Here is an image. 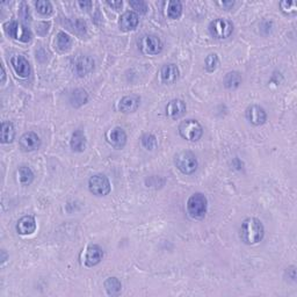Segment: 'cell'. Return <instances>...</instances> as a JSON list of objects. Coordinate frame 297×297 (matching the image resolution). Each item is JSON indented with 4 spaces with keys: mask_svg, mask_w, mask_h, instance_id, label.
I'll use <instances>...</instances> for the list:
<instances>
[{
    "mask_svg": "<svg viewBox=\"0 0 297 297\" xmlns=\"http://www.w3.org/2000/svg\"><path fill=\"white\" fill-rule=\"evenodd\" d=\"M265 236V228L261 220L256 217L244 219L240 228V238L245 244L254 245L262 240Z\"/></svg>",
    "mask_w": 297,
    "mask_h": 297,
    "instance_id": "obj_1",
    "label": "cell"
},
{
    "mask_svg": "<svg viewBox=\"0 0 297 297\" xmlns=\"http://www.w3.org/2000/svg\"><path fill=\"white\" fill-rule=\"evenodd\" d=\"M207 198L202 193H195L187 201L188 215L194 219H202L207 213Z\"/></svg>",
    "mask_w": 297,
    "mask_h": 297,
    "instance_id": "obj_2",
    "label": "cell"
},
{
    "mask_svg": "<svg viewBox=\"0 0 297 297\" xmlns=\"http://www.w3.org/2000/svg\"><path fill=\"white\" fill-rule=\"evenodd\" d=\"M174 163H176L178 170L183 174H193L198 170V166L197 157L189 151L179 152V154L176 156Z\"/></svg>",
    "mask_w": 297,
    "mask_h": 297,
    "instance_id": "obj_3",
    "label": "cell"
},
{
    "mask_svg": "<svg viewBox=\"0 0 297 297\" xmlns=\"http://www.w3.org/2000/svg\"><path fill=\"white\" fill-rule=\"evenodd\" d=\"M179 134L182 139L197 142L203 135V128L197 120H186L180 123Z\"/></svg>",
    "mask_w": 297,
    "mask_h": 297,
    "instance_id": "obj_4",
    "label": "cell"
},
{
    "mask_svg": "<svg viewBox=\"0 0 297 297\" xmlns=\"http://www.w3.org/2000/svg\"><path fill=\"white\" fill-rule=\"evenodd\" d=\"M88 188L97 197H106L110 193V182L103 174H96L88 180Z\"/></svg>",
    "mask_w": 297,
    "mask_h": 297,
    "instance_id": "obj_5",
    "label": "cell"
},
{
    "mask_svg": "<svg viewBox=\"0 0 297 297\" xmlns=\"http://www.w3.org/2000/svg\"><path fill=\"white\" fill-rule=\"evenodd\" d=\"M234 32V24L226 19H216L209 24V33L215 39H226Z\"/></svg>",
    "mask_w": 297,
    "mask_h": 297,
    "instance_id": "obj_6",
    "label": "cell"
},
{
    "mask_svg": "<svg viewBox=\"0 0 297 297\" xmlns=\"http://www.w3.org/2000/svg\"><path fill=\"white\" fill-rule=\"evenodd\" d=\"M5 32L10 38L14 40H19L21 42H28L32 39V33L26 26L21 24L18 21H11L5 23Z\"/></svg>",
    "mask_w": 297,
    "mask_h": 297,
    "instance_id": "obj_7",
    "label": "cell"
},
{
    "mask_svg": "<svg viewBox=\"0 0 297 297\" xmlns=\"http://www.w3.org/2000/svg\"><path fill=\"white\" fill-rule=\"evenodd\" d=\"M140 50L146 55H158L163 50V43L157 36L145 35L140 40Z\"/></svg>",
    "mask_w": 297,
    "mask_h": 297,
    "instance_id": "obj_8",
    "label": "cell"
},
{
    "mask_svg": "<svg viewBox=\"0 0 297 297\" xmlns=\"http://www.w3.org/2000/svg\"><path fill=\"white\" fill-rule=\"evenodd\" d=\"M245 115H246L247 121H249L251 124L256 125V127L264 124L266 120H267L266 110L258 105H252L247 107Z\"/></svg>",
    "mask_w": 297,
    "mask_h": 297,
    "instance_id": "obj_9",
    "label": "cell"
},
{
    "mask_svg": "<svg viewBox=\"0 0 297 297\" xmlns=\"http://www.w3.org/2000/svg\"><path fill=\"white\" fill-rule=\"evenodd\" d=\"M94 67V60L90 56H84V55H79L73 59V69L78 76H86L90 73Z\"/></svg>",
    "mask_w": 297,
    "mask_h": 297,
    "instance_id": "obj_10",
    "label": "cell"
},
{
    "mask_svg": "<svg viewBox=\"0 0 297 297\" xmlns=\"http://www.w3.org/2000/svg\"><path fill=\"white\" fill-rule=\"evenodd\" d=\"M19 144L20 148L22 149V151L30 152L40 148V145H41V139H40L38 134L29 131V133L23 134L22 136L20 137Z\"/></svg>",
    "mask_w": 297,
    "mask_h": 297,
    "instance_id": "obj_11",
    "label": "cell"
},
{
    "mask_svg": "<svg viewBox=\"0 0 297 297\" xmlns=\"http://www.w3.org/2000/svg\"><path fill=\"white\" fill-rule=\"evenodd\" d=\"M11 64L13 66L15 73L20 78H27L30 75V66L28 60L22 55H15L11 58Z\"/></svg>",
    "mask_w": 297,
    "mask_h": 297,
    "instance_id": "obj_12",
    "label": "cell"
},
{
    "mask_svg": "<svg viewBox=\"0 0 297 297\" xmlns=\"http://www.w3.org/2000/svg\"><path fill=\"white\" fill-rule=\"evenodd\" d=\"M186 113V103L180 99H173L167 103L166 115L171 120H178Z\"/></svg>",
    "mask_w": 297,
    "mask_h": 297,
    "instance_id": "obj_13",
    "label": "cell"
},
{
    "mask_svg": "<svg viewBox=\"0 0 297 297\" xmlns=\"http://www.w3.org/2000/svg\"><path fill=\"white\" fill-rule=\"evenodd\" d=\"M139 14L134 11H128L120 18V28L123 32H130L139 26Z\"/></svg>",
    "mask_w": 297,
    "mask_h": 297,
    "instance_id": "obj_14",
    "label": "cell"
},
{
    "mask_svg": "<svg viewBox=\"0 0 297 297\" xmlns=\"http://www.w3.org/2000/svg\"><path fill=\"white\" fill-rule=\"evenodd\" d=\"M103 257V251L99 245H90L86 251V256H85V264L88 267H93L100 264V261L102 260Z\"/></svg>",
    "mask_w": 297,
    "mask_h": 297,
    "instance_id": "obj_15",
    "label": "cell"
},
{
    "mask_svg": "<svg viewBox=\"0 0 297 297\" xmlns=\"http://www.w3.org/2000/svg\"><path fill=\"white\" fill-rule=\"evenodd\" d=\"M108 142L115 149H123L127 143V134L120 127H115L108 134Z\"/></svg>",
    "mask_w": 297,
    "mask_h": 297,
    "instance_id": "obj_16",
    "label": "cell"
},
{
    "mask_svg": "<svg viewBox=\"0 0 297 297\" xmlns=\"http://www.w3.org/2000/svg\"><path fill=\"white\" fill-rule=\"evenodd\" d=\"M36 230V222L33 216H23L18 220L17 231L20 235H32Z\"/></svg>",
    "mask_w": 297,
    "mask_h": 297,
    "instance_id": "obj_17",
    "label": "cell"
},
{
    "mask_svg": "<svg viewBox=\"0 0 297 297\" xmlns=\"http://www.w3.org/2000/svg\"><path fill=\"white\" fill-rule=\"evenodd\" d=\"M160 76L165 84H173L179 78V69L174 64H166L161 67Z\"/></svg>",
    "mask_w": 297,
    "mask_h": 297,
    "instance_id": "obj_18",
    "label": "cell"
},
{
    "mask_svg": "<svg viewBox=\"0 0 297 297\" xmlns=\"http://www.w3.org/2000/svg\"><path fill=\"white\" fill-rule=\"evenodd\" d=\"M140 99L137 96L123 97L120 101V110L122 113H133L136 112L139 107Z\"/></svg>",
    "mask_w": 297,
    "mask_h": 297,
    "instance_id": "obj_19",
    "label": "cell"
},
{
    "mask_svg": "<svg viewBox=\"0 0 297 297\" xmlns=\"http://www.w3.org/2000/svg\"><path fill=\"white\" fill-rule=\"evenodd\" d=\"M72 151L75 152H82L86 148V136H85L84 131L78 129L72 134L71 142H70Z\"/></svg>",
    "mask_w": 297,
    "mask_h": 297,
    "instance_id": "obj_20",
    "label": "cell"
},
{
    "mask_svg": "<svg viewBox=\"0 0 297 297\" xmlns=\"http://www.w3.org/2000/svg\"><path fill=\"white\" fill-rule=\"evenodd\" d=\"M87 100L88 94L86 93V91L82 90V88H77V90L73 91L71 96H70V103H71V106L75 107V108H78V107L86 103Z\"/></svg>",
    "mask_w": 297,
    "mask_h": 297,
    "instance_id": "obj_21",
    "label": "cell"
},
{
    "mask_svg": "<svg viewBox=\"0 0 297 297\" xmlns=\"http://www.w3.org/2000/svg\"><path fill=\"white\" fill-rule=\"evenodd\" d=\"M15 137L14 125L10 121H4L1 123V143L7 144L13 142Z\"/></svg>",
    "mask_w": 297,
    "mask_h": 297,
    "instance_id": "obj_22",
    "label": "cell"
},
{
    "mask_svg": "<svg viewBox=\"0 0 297 297\" xmlns=\"http://www.w3.org/2000/svg\"><path fill=\"white\" fill-rule=\"evenodd\" d=\"M223 84L226 88L229 90H235V88H238L241 84V76L239 72H228L225 75L224 80H223Z\"/></svg>",
    "mask_w": 297,
    "mask_h": 297,
    "instance_id": "obj_23",
    "label": "cell"
},
{
    "mask_svg": "<svg viewBox=\"0 0 297 297\" xmlns=\"http://www.w3.org/2000/svg\"><path fill=\"white\" fill-rule=\"evenodd\" d=\"M105 289L108 295L116 296L121 293L122 284L118 277H108L105 281Z\"/></svg>",
    "mask_w": 297,
    "mask_h": 297,
    "instance_id": "obj_24",
    "label": "cell"
},
{
    "mask_svg": "<svg viewBox=\"0 0 297 297\" xmlns=\"http://www.w3.org/2000/svg\"><path fill=\"white\" fill-rule=\"evenodd\" d=\"M18 176H19L20 183L23 186H29L34 180L33 171L27 166H21L18 171Z\"/></svg>",
    "mask_w": 297,
    "mask_h": 297,
    "instance_id": "obj_25",
    "label": "cell"
},
{
    "mask_svg": "<svg viewBox=\"0 0 297 297\" xmlns=\"http://www.w3.org/2000/svg\"><path fill=\"white\" fill-rule=\"evenodd\" d=\"M182 13V4L179 0H172L168 2L167 15L170 19H178Z\"/></svg>",
    "mask_w": 297,
    "mask_h": 297,
    "instance_id": "obj_26",
    "label": "cell"
},
{
    "mask_svg": "<svg viewBox=\"0 0 297 297\" xmlns=\"http://www.w3.org/2000/svg\"><path fill=\"white\" fill-rule=\"evenodd\" d=\"M72 44V40L67 34L64 32H59L57 34L56 38V45L60 51H66L69 50L70 47Z\"/></svg>",
    "mask_w": 297,
    "mask_h": 297,
    "instance_id": "obj_27",
    "label": "cell"
},
{
    "mask_svg": "<svg viewBox=\"0 0 297 297\" xmlns=\"http://www.w3.org/2000/svg\"><path fill=\"white\" fill-rule=\"evenodd\" d=\"M142 145L143 148H145L146 150H149V151H152V150H155L157 148L158 143H157V139H156L155 135L152 134H145L142 137Z\"/></svg>",
    "mask_w": 297,
    "mask_h": 297,
    "instance_id": "obj_28",
    "label": "cell"
},
{
    "mask_svg": "<svg viewBox=\"0 0 297 297\" xmlns=\"http://www.w3.org/2000/svg\"><path fill=\"white\" fill-rule=\"evenodd\" d=\"M35 6L38 8L39 13H41L42 15H48L53 12V5L47 0H39V1H36Z\"/></svg>",
    "mask_w": 297,
    "mask_h": 297,
    "instance_id": "obj_29",
    "label": "cell"
},
{
    "mask_svg": "<svg viewBox=\"0 0 297 297\" xmlns=\"http://www.w3.org/2000/svg\"><path fill=\"white\" fill-rule=\"evenodd\" d=\"M217 65H218V57H217V55L216 54L208 55L206 58V63H204V66H206L207 71L214 72L217 69Z\"/></svg>",
    "mask_w": 297,
    "mask_h": 297,
    "instance_id": "obj_30",
    "label": "cell"
},
{
    "mask_svg": "<svg viewBox=\"0 0 297 297\" xmlns=\"http://www.w3.org/2000/svg\"><path fill=\"white\" fill-rule=\"evenodd\" d=\"M129 5L133 7V10L139 12L140 14H145L149 10L146 2L142 1V0H131V1H129Z\"/></svg>",
    "mask_w": 297,
    "mask_h": 297,
    "instance_id": "obj_31",
    "label": "cell"
},
{
    "mask_svg": "<svg viewBox=\"0 0 297 297\" xmlns=\"http://www.w3.org/2000/svg\"><path fill=\"white\" fill-rule=\"evenodd\" d=\"M280 7L282 12L284 13H295L297 10V2L296 1H288V0H284V1L280 2Z\"/></svg>",
    "mask_w": 297,
    "mask_h": 297,
    "instance_id": "obj_32",
    "label": "cell"
},
{
    "mask_svg": "<svg viewBox=\"0 0 297 297\" xmlns=\"http://www.w3.org/2000/svg\"><path fill=\"white\" fill-rule=\"evenodd\" d=\"M19 15H20L21 18H22V19L24 21H29V19H30L29 8H28V6L24 4V2H22V4H21V7H20V10H19Z\"/></svg>",
    "mask_w": 297,
    "mask_h": 297,
    "instance_id": "obj_33",
    "label": "cell"
},
{
    "mask_svg": "<svg viewBox=\"0 0 297 297\" xmlns=\"http://www.w3.org/2000/svg\"><path fill=\"white\" fill-rule=\"evenodd\" d=\"M107 4H108L110 7L115 8V10H119V8L122 7L123 2H122L121 0H118V1H115V0H112V1H110V0H108V1H107Z\"/></svg>",
    "mask_w": 297,
    "mask_h": 297,
    "instance_id": "obj_34",
    "label": "cell"
},
{
    "mask_svg": "<svg viewBox=\"0 0 297 297\" xmlns=\"http://www.w3.org/2000/svg\"><path fill=\"white\" fill-rule=\"evenodd\" d=\"M78 5L80 6L81 10H91L92 7V1H78Z\"/></svg>",
    "mask_w": 297,
    "mask_h": 297,
    "instance_id": "obj_35",
    "label": "cell"
},
{
    "mask_svg": "<svg viewBox=\"0 0 297 297\" xmlns=\"http://www.w3.org/2000/svg\"><path fill=\"white\" fill-rule=\"evenodd\" d=\"M218 5L223 6V7H225V8H230L235 5V2L234 1H220V2H218Z\"/></svg>",
    "mask_w": 297,
    "mask_h": 297,
    "instance_id": "obj_36",
    "label": "cell"
},
{
    "mask_svg": "<svg viewBox=\"0 0 297 297\" xmlns=\"http://www.w3.org/2000/svg\"><path fill=\"white\" fill-rule=\"evenodd\" d=\"M1 81L2 82H5V78H6V75H5V69H4V66H1Z\"/></svg>",
    "mask_w": 297,
    "mask_h": 297,
    "instance_id": "obj_37",
    "label": "cell"
},
{
    "mask_svg": "<svg viewBox=\"0 0 297 297\" xmlns=\"http://www.w3.org/2000/svg\"><path fill=\"white\" fill-rule=\"evenodd\" d=\"M1 253H2V259H1V262H5V261H6V257H7V256H6V253H5V251H4V250L1 251Z\"/></svg>",
    "mask_w": 297,
    "mask_h": 297,
    "instance_id": "obj_38",
    "label": "cell"
}]
</instances>
